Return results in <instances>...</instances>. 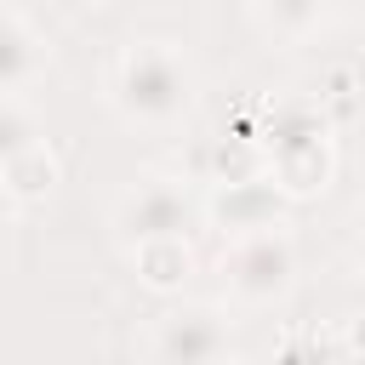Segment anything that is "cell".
Here are the masks:
<instances>
[{
    "label": "cell",
    "mask_w": 365,
    "mask_h": 365,
    "mask_svg": "<svg viewBox=\"0 0 365 365\" xmlns=\"http://www.w3.org/2000/svg\"><path fill=\"white\" fill-rule=\"evenodd\" d=\"M108 103L137 120V125H177L194 108V68L177 46L165 40H137L120 51L114 80H108Z\"/></svg>",
    "instance_id": "6da1fadb"
},
{
    "label": "cell",
    "mask_w": 365,
    "mask_h": 365,
    "mask_svg": "<svg viewBox=\"0 0 365 365\" xmlns=\"http://www.w3.org/2000/svg\"><path fill=\"white\" fill-rule=\"evenodd\" d=\"M257 143L268 154V177L291 194V200H314L331 188L336 171V148H331V120L314 103H279L262 114Z\"/></svg>",
    "instance_id": "7a4b0ae2"
},
{
    "label": "cell",
    "mask_w": 365,
    "mask_h": 365,
    "mask_svg": "<svg viewBox=\"0 0 365 365\" xmlns=\"http://www.w3.org/2000/svg\"><path fill=\"white\" fill-rule=\"evenodd\" d=\"M297 274V251L285 240V228H257V234H234V245L222 251V279L240 302H274L291 291Z\"/></svg>",
    "instance_id": "3957f363"
},
{
    "label": "cell",
    "mask_w": 365,
    "mask_h": 365,
    "mask_svg": "<svg viewBox=\"0 0 365 365\" xmlns=\"http://www.w3.org/2000/svg\"><path fill=\"white\" fill-rule=\"evenodd\" d=\"M194 222V200L188 188H177L171 177H143L120 194L114 205V228L125 245H143V240H165V234H188Z\"/></svg>",
    "instance_id": "277c9868"
},
{
    "label": "cell",
    "mask_w": 365,
    "mask_h": 365,
    "mask_svg": "<svg viewBox=\"0 0 365 365\" xmlns=\"http://www.w3.org/2000/svg\"><path fill=\"white\" fill-rule=\"evenodd\" d=\"M148 354H154V365H217L228 354V319L211 302L165 308L148 336Z\"/></svg>",
    "instance_id": "5b68a950"
},
{
    "label": "cell",
    "mask_w": 365,
    "mask_h": 365,
    "mask_svg": "<svg viewBox=\"0 0 365 365\" xmlns=\"http://www.w3.org/2000/svg\"><path fill=\"white\" fill-rule=\"evenodd\" d=\"M285 205H291V194L262 171L245 182H217V194L205 200V217L222 234H257V228H285Z\"/></svg>",
    "instance_id": "8992f818"
},
{
    "label": "cell",
    "mask_w": 365,
    "mask_h": 365,
    "mask_svg": "<svg viewBox=\"0 0 365 365\" xmlns=\"http://www.w3.org/2000/svg\"><path fill=\"white\" fill-rule=\"evenodd\" d=\"M40 74H46V34L17 6H6V23H0V86H6V97H23Z\"/></svg>",
    "instance_id": "52a82bcc"
},
{
    "label": "cell",
    "mask_w": 365,
    "mask_h": 365,
    "mask_svg": "<svg viewBox=\"0 0 365 365\" xmlns=\"http://www.w3.org/2000/svg\"><path fill=\"white\" fill-rule=\"evenodd\" d=\"M57 177H63V165H57V154H51V143H46V137H40L34 148L0 154V188H6V205H11V217H17L23 205L46 200V194L57 188Z\"/></svg>",
    "instance_id": "ba28073f"
},
{
    "label": "cell",
    "mask_w": 365,
    "mask_h": 365,
    "mask_svg": "<svg viewBox=\"0 0 365 365\" xmlns=\"http://www.w3.org/2000/svg\"><path fill=\"white\" fill-rule=\"evenodd\" d=\"M131 262H137V279H143L148 291L171 297V291H182V285H188V274H194V245H188L182 234L143 240V245H131Z\"/></svg>",
    "instance_id": "9c48e42d"
},
{
    "label": "cell",
    "mask_w": 365,
    "mask_h": 365,
    "mask_svg": "<svg viewBox=\"0 0 365 365\" xmlns=\"http://www.w3.org/2000/svg\"><path fill=\"white\" fill-rule=\"evenodd\" d=\"M274 365H354V354H348V336L319 331V325H302V331H285Z\"/></svg>",
    "instance_id": "30bf717a"
},
{
    "label": "cell",
    "mask_w": 365,
    "mask_h": 365,
    "mask_svg": "<svg viewBox=\"0 0 365 365\" xmlns=\"http://www.w3.org/2000/svg\"><path fill=\"white\" fill-rule=\"evenodd\" d=\"M279 34H308V29H319V17H325V6L331 0H251Z\"/></svg>",
    "instance_id": "8fae6325"
},
{
    "label": "cell",
    "mask_w": 365,
    "mask_h": 365,
    "mask_svg": "<svg viewBox=\"0 0 365 365\" xmlns=\"http://www.w3.org/2000/svg\"><path fill=\"white\" fill-rule=\"evenodd\" d=\"M34 143H40V131H34V120L23 114V97H6V108H0V154L34 148Z\"/></svg>",
    "instance_id": "7c38bea8"
},
{
    "label": "cell",
    "mask_w": 365,
    "mask_h": 365,
    "mask_svg": "<svg viewBox=\"0 0 365 365\" xmlns=\"http://www.w3.org/2000/svg\"><path fill=\"white\" fill-rule=\"evenodd\" d=\"M348 354H354V359H365V314L348 325Z\"/></svg>",
    "instance_id": "4fadbf2b"
},
{
    "label": "cell",
    "mask_w": 365,
    "mask_h": 365,
    "mask_svg": "<svg viewBox=\"0 0 365 365\" xmlns=\"http://www.w3.org/2000/svg\"><path fill=\"white\" fill-rule=\"evenodd\" d=\"M217 365H257V359H251V354H222Z\"/></svg>",
    "instance_id": "5bb4252c"
},
{
    "label": "cell",
    "mask_w": 365,
    "mask_h": 365,
    "mask_svg": "<svg viewBox=\"0 0 365 365\" xmlns=\"http://www.w3.org/2000/svg\"><path fill=\"white\" fill-rule=\"evenodd\" d=\"M80 6H114V0H80Z\"/></svg>",
    "instance_id": "9a60e30c"
}]
</instances>
